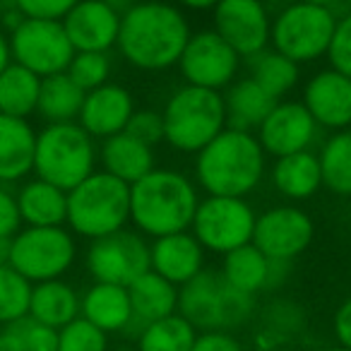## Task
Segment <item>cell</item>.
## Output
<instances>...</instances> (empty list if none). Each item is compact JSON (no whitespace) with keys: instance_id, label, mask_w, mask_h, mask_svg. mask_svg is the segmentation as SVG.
Returning <instances> with one entry per match:
<instances>
[{"instance_id":"4dcf8cb0","label":"cell","mask_w":351,"mask_h":351,"mask_svg":"<svg viewBox=\"0 0 351 351\" xmlns=\"http://www.w3.org/2000/svg\"><path fill=\"white\" fill-rule=\"evenodd\" d=\"M39 75L17 63H10L0 73V113L29 121V116H34L39 106Z\"/></svg>"},{"instance_id":"277c9868","label":"cell","mask_w":351,"mask_h":351,"mask_svg":"<svg viewBox=\"0 0 351 351\" xmlns=\"http://www.w3.org/2000/svg\"><path fill=\"white\" fill-rule=\"evenodd\" d=\"M258 298L234 289L219 269H202L178 289V315L197 332H234L253 322Z\"/></svg>"},{"instance_id":"e575fe53","label":"cell","mask_w":351,"mask_h":351,"mask_svg":"<svg viewBox=\"0 0 351 351\" xmlns=\"http://www.w3.org/2000/svg\"><path fill=\"white\" fill-rule=\"evenodd\" d=\"M197 330L183 315L173 313L156 322L145 325L135 339V351H191Z\"/></svg>"},{"instance_id":"11a10c76","label":"cell","mask_w":351,"mask_h":351,"mask_svg":"<svg viewBox=\"0 0 351 351\" xmlns=\"http://www.w3.org/2000/svg\"><path fill=\"white\" fill-rule=\"evenodd\" d=\"M118 351H135V349H118Z\"/></svg>"},{"instance_id":"f6af8a7d","label":"cell","mask_w":351,"mask_h":351,"mask_svg":"<svg viewBox=\"0 0 351 351\" xmlns=\"http://www.w3.org/2000/svg\"><path fill=\"white\" fill-rule=\"evenodd\" d=\"M332 332H335L337 344L351 351V296H346L344 301L339 303V308L335 311Z\"/></svg>"},{"instance_id":"8d00e7d4","label":"cell","mask_w":351,"mask_h":351,"mask_svg":"<svg viewBox=\"0 0 351 351\" xmlns=\"http://www.w3.org/2000/svg\"><path fill=\"white\" fill-rule=\"evenodd\" d=\"M111 56L108 53H97V51H75L73 60H70L68 70L75 84L84 92L101 87V84L111 82Z\"/></svg>"},{"instance_id":"7c38bea8","label":"cell","mask_w":351,"mask_h":351,"mask_svg":"<svg viewBox=\"0 0 351 351\" xmlns=\"http://www.w3.org/2000/svg\"><path fill=\"white\" fill-rule=\"evenodd\" d=\"M84 265L94 282L128 289L149 269V243L137 231L121 229L104 239L89 241Z\"/></svg>"},{"instance_id":"1f68e13d","label":"cell","mask_w":351,"mask_h":351,"mask_svg":"<svg viewBox=\"0 0 351 351\" xmlns=\"http://www.w3.org/2000/svg\"><path fill=\"white\" fill-rule=\"evenodd\" d=\"M84 89L70 80L68 73L51 75V77L41 80V92H39V106L36 113L44 118L46 123H77V116L82 111L84 101Z\"/></svg>"},{"instance_id":"ba28073f","label":"cell","mask_w":351,"mask_h":351,"mask_svg":"<svg viewBox=\"0 0 351 351\" xmlns=\"http://www.w3.org/2000/svg\"><path fill=\"white\" fill-rule=\"evenodd\" d=\"M335 27V12L293 0L272 17L269 49L287 56L296 65L315 63L330 51Z\"/></svg>"},{"instance_id":"f35d334b","label":"cell","mask_w":351,"mask_h":351,"mask_svg":"<svg viewBox=\"0 0 351 351\" xmlns=\"http://www.w3.org/2000/svg\"><path fill=\"white\" fill-rule=\"evenodd\" d=\"M325 58L330 60L332 70L351 80V12L337 17L335 36H332L330 51H327Z\"/></svg>"},{"instance_id":"603a6c76","label":"cell","mask_w":351,"mask_h":351,"mask_svg":"<svg viewBox=\"0 0 351 351\" xmlns=\"http://www.w3.org/2000/svg\"><path fill=\"white\" fill-rule=\"evenodd\" d=\"M99 164L101 171L123 181L125 186H132L140 178H145L149 171L156 169L154 147L135 140L125 130L113 137H106L99 145Z\"/></svg>"},{"instance_id":"c3c4849f","label":"cell","mask_w":351,"mask_h":351,"mask_svg":"<svg viewBox=\"0 0 351 351\" xmlns=\"http://www.w3.org/2000/svg\"><path fill=\"white\" fill-rule=\"evenodd\" d=\"M173 5H178L181 10H191V12H212L217 8L219 0H171Z\"/></svg>"},{"instance_id":"836d02e7","label":"cell","mask_w":351,"mask_h":351,"mask_svg":"<svg viewBox=\"0 0 351 351\" xmlns=\"http://www.w3.org/2000/svg\"><path fill=\"white\" fill-rule=\"evenodd\" d=\"M248 63H250L248 77L255 80L277 101L287 99L293 92V87L298 84V80H301V65L289 60L287 56L277 53L274 49H265L263 53L250 58Z\"/></svg>"},{"instance_id":"d6986e66","label":"cell","mask_w":351,"mask_h":351,"mask_svg":"<svg viewBox=\"0 0 351 351\" xmlns=\"http://www.w3.org/2000/svg\"><path fill=\"white\" fill-rule=\"evenodd\" d=\"M135 108L137 106L130 89L116 82H106L84 94L77 123L84 128V132H89L94 140L101 142L125 130Z\"/></svg>"},{"instance_id":"d590c367","label":"cell","mask_w":351,"mask_h":351,"mask_svg":"<svg viewBox=\"0 0 351 351\" xmlns=\"http://www.w3.org/2000/svg\"><path fill=\"white\" fill-rule=\"evenodd\" d=\"M32 282L10 265H0V325H12L29 315Z\"/></svg>"},{"instance_id":"e0dca14e","label":"cell","mask_w":351,"mask_h":351,"mask_svg":"<svg viewBox=\"0 0 351 351\" xmlns=\"http://www.w3.org/2000/svg\"><path fill=\"white\" fill-rule=\"evenodd\" d=\"M301 104L322 130L351 128V80L332 68L317 70L303 84Z\"/></svg>"},{"instance_id":"7bdbcfd3","label":"cell","mask_w":351,"mask_h":351,"mask_svg":"<svg viewBox=\"0 0 351 351\" xmlns=\"http://www.w3.org/2000/svg\"><path fill=\"white\" fill-rule=\"evenodd\" d=\"M22 229L17 195L10 186L0 183V239H12Z\"/></svg>"},{"instance_id":"ac0fdd59","label":"cell","mask_w":351,"mask_h":351,"mask_svg":"<svg viewBox=\"0 0 351 351\" xmlns=\"http://www.w3.org/2000/svg\"><path fill=\"white\" fill-rule=\"evenodd\" d=\"M63 29L75 51L108 53L116 49L121 32V10L104 0H80L63 17Z\"/></svg>"},{"instance_id":"7402d4cb","label":"cell","mask_w":351,"mask_h":351,"mask_svg":"<svg viewBox=\"0 0 351 351\" xmlns=\"http://www.w3.org/2000/svg\"><path fill=\"white\" fill-rule=\"evenodd\" d=\"M36 130L27 118L0 113V183L15 186L34 173Z\"/></svg>"},{"instance_id":"52a82bcc","label":"cell","mask_w":351,"mask_h":351,"mask_svg":"<svg viewBox=\"0 0 351 351\" xmlns=\"http://www.w3.org/2000/svg\"><path fill=\"white\" fill-rule=\"evenodd\" d=\"M99 145L80 123H46L36 130L34 176L41 181L73 191L97 171Z\"/></svg>"},{"instance_id":"bcb514c9","label":"cell","mask_w":351,"mask_h":351,"mask_svg":"<svg viewBox=\"0 0 351 351\" xmlns=\"http://www.w3.org/2000/svg\"><path fill=\"white\" fill-rule=\"evenodd\" d=\"M0 351H25L22 337L15 325H5L0 330Z\"/></svg>"},{"instance_id":"f1b7e54d","label":"cell","mask_w":351,"mask_h":351,"mask_svg":"<svg viewBox=\"0 0 351 351\" xmlns=\"http://www.w3.org/2000/svg\"><path fill=\"white\" fill-rule=\"evenodd\" d=\"M29 317L41 325L60 330L75 317H80V293L73 284L63 279L32 284Z\"/></svg>"},{"instance_id":"ab89813d","label":"cell","mask_w":351,"mask_h":351,"mask_svg":"<svg viewBox=\"0 0 351 351\" xmlns=\"http://www.w3.org/2000/svg\"><path fill=\"white\" fill-rule=\"evenodd\" d=\"M125 132L132 135L135 140L145 142L149 147H156L164 142V121H161V111L156 108H135L125 125Z\"/></svg>"},{"instance_id":"ffe728a7","label":"cell","mask_w":351,"mask_h":351,"mask_svg":"<svg viewBox=\"0 0 351 351\" xmlns=\"http://www.w3.org/2000/svg\"><path fill=\"white\" fill-rule=\"evenodd\" d=\"M205 248L191 231H178L149 243V269L181 289L205 269Z\"/></svg>"},{"instance_id":"681fc988","label":"cell","mask_w":351,"mask_h":351,"mask_svg":"<svg viewBox=\"0 0 351 351\" xmlns=\"http://www.w3.org/2000/svg\"><path fill=\"white\" fill-rule=\"evenodd\" d=\"M12 63V53H10V39L3 29H0V73Z\"/></svg>"},{"instance_id":"6da1fadb","label":"cell","mask_w":351,"mask_h":351,"mask_svg":"<svg viewBox=\"0 0 351 351\" xmlns=\"http://www.w3.org/2000/svg\"><path fill=\"white\" fill-rule=\"evenodd\" d=\"M193 29L186 12L169 0H140L121 12L116 49L142 73L176 68Z\"/></svg>"},{"instance_id":"cb8c5ba5","label":"cell","mask_w":351,"mask_h":351,"mask_svg":"<svg viewBox=\"0 0 351 351\" xmlns=\"http://www.w3.org/2000/svg\"><path fill=\"white\" fill-rule=\"evenodd\" d=\"M80 315L106 335H123L132 320L128 289L94 282L87 291L80 293Z\"/></svg>"},{"instance_id":"484cf974","label":"cell","mask_w":351,"mask_h":351,"mask_svg":"<svg viewBox=\"0 0 351 351\" xmlns=\"http://www.w3.org/2000/svg\"><path fill=\"white\" fill-rule=\"evenodd\" d=\"M22 226H65L68 193L41 178H27L15 191Z\"/></svg>"},{"instance_id":"4316f807","label":"cell","mask_w":351,"mask_h":351,"mask_svg":"<svg viewBox=\"0 0 351 351\" xmlns=\"http://www.w3.org/2000/svg\"><path fill=\"white\" fill-rule=\"evenodd\" d=\"M226 111V128L243 132H255L260 123L267 118V113L274 108L277 99L269 97L255 80L239 77L221 92Z\"/></svg>"},{"instance_id":"f907efd6","label":"cell","mask_w":351,"mask_h":351,"mask_svg":"<svg viewBox=\"0 0 351 351\" xmlns=\"http://www.w3.org/2000/svg\"><path fill=\"white\" fill-rule=\"evenodd\" d=\"M10 258V239H0V265H5Z\"/></svg>"},{"instance_id":"f546056e","label":"cell","mask_w":351,"mask_h":351,"mask_svg":"<svg viewBox=\"0 0 351 351\" xmlns=\"http://www.w3.org/2000/svg\"><path fill=\"white\" fill-rule=\"evenodd\" d=\"M219 274L231 287L239 289L241 293H248V296L258 298V293L267 291L269 258H265L253 243L241 245V248L221 255Z\"/></svg>"},{"instance_id":"db71d44e","label":"cell","mask_w":351,"mask_h":351,"mask_svg":"<svg viewBox=\"0 0 351 351\" xmlns=\"http://www.w3.org/2000/svg\"><path fill=\"white\" fill-rule=\"evenodd\" d=\"M104 3H108V5H121V3H125V0H104Z\"/></svg>"},{"instance_id":"2e32d148","label":"cell","mask_w":351,"mask_h":351,"mask_svg":"<svg viewBox=\"0 0 351 351\" xmlns=\"http://www.w3.org/2000/svg\"><path fill=\"white\" fill-rule=\"evenodd\" d=\"M317 132L320 128L301 101L282 99L260 123L255 137L265 154L279 159V156L311 149L313 142L317 140Z\"/></svg>"},{"instance_id":"83f0119b","label":"cell","mask_w":351,"mask_h":351,"mask_svg":"<svg viewBox=\"0 0 351 351\" xmlns=\"http://www.w3.org/2000/svg\"><path fill=\"white\" fill-rule=\"evenodd\" d=\"M128 296H130L132 320L140 322L142 327L178 313V287L152 269H147L128 287Z\"/></svg>"},{"instance_id":"3957f363","label":"cell","mask_w":351,"mask_h":351,"mask_svg":"<svg viewBox=\"0 0 351 351\" xmlns=\"http://www.w3.org/2000/svg\"><path fill=\"white\" fill-rule=\"evenodd\" d=\"M267 171V154L255 132L224 128L195 154V186L205 195L248 197Z\"/></svg>"},{"instance_id":"8992f818","label":"cell","mask_w":351,"mask_h":351,"mask_svg":"<svg viewBox=\"0 0 351 351\" xmlns=\"http://www.w3.org/2000/svg\"><path fill=\"white\" fill-rule=\"evenodd\" d=\"M164 142L181 154H197L226 128V111L221 92L183 87L173 89L161 108Z\"/></svg>"},{"instance_id":"9c48e42d","label":"cell","mask_w":351,"mask_h":351,"mask_svg":"<svg viewBox=\"0 0 351 351\" xmlns=\"http://www.w3.org/2000/svg\"><path fill=\"white\" fill-rule=\"evenodd\" d=\"M77 260V241L68 226H22L10 239L8 265L27 282L63 279Z\"/></svg>"},{"instance_id":"30bf717a","label":"cell","mask_w":351,"mask_h":351,"mask_svg":"<svg viewBox=\"0 0 351 351\" xmlns=\"http://www.w3.org/2000/svg\"><path fill=\"white\" fill-rule=\"evenodd\" d=\"M255 219L258 215L245 197L205 195L200 197L193 217L191 234L205 253L226 255L241 245L253 243Z\"/></svg>"},{"instance_id":"7a4b0ae2","label":"cell","mask_w":351,"mask_h":351,"mask_svg":"<svg viewBox=\"0 0 351 351\" xmlns=\"http://www.w3.org/2000/svg\"><path fill=\"white\" fill-rule=\"evenodd\" d=\"M200 188L176 169H159L130 186V224L145 239L191 231Z\"/></svg>"},{"instance_id":"d6a6232c","label":"cell","mask_w":351,"mask_h":351,"mask_svg":"<svg viewBox=\"0 0 351 351\" xmlns=\"http://www.w3.org/2000/svg\"><path fill=\"white\" fill-rule=\"evenodd\" d=\"M322 188L339 197H351V128L337 130L315 152Z\"/></svg>"},{"instance_id":"60d3db41","label":"cell","mask_w":351,"mask_h":351,"mask_svg":"<svg viewBox=\"0 0 351 351\" xmlns=\"http://www.w3.org/2000/svg\"><path fill=\"white\" fill-rule=\"evenodd\" d=\"M22 337L25 351H58V330L32 320L29 315L12 322Z\"/></svg>"},{"instance_id":"4fadbf2b","label":"cell","mask_w":351,"mask_h":351,"mask_svg":"<svg viewBox=\"0 0 351 351\" xmlns=\"http://www.w3.org/2000/svg\"><path fill=\"white\" fill-rule=\"evenodd\" d=\"M241 63V56L215 29H200L191 34L176 68L181 70L186 84L224 92L239 80Z\"/></svg>"},{"instance_id":"816d5d0a","label":"cell","mask_w":351,"mask_h":351,"mask_svg":"<svg viewBox=\"0 0 351 351\" xmlns=\"http://www.w3.org/2000/svg\"><path fill=\"white\" fill-rule=\"evenodd\" d=\"M17 10V0H0V17Z\"/></svg>"},{"instance_id":"9f6ffc18","label":"cell","mask_w":351,"mask_h":351,"mask_svg":"<svg viewBox=\"0 0 351 351\" xmlns=\"http://www.w3.org/2000/svg\"><path fill=\"white\" fill-rule=\"evenodd\" d=\"M349 200H351V197H349Z\"/></svg>"},{"instance_id":"5bb4252c","label":"cell","mask_w":351,"mask_h":351,"mask_svg":"<svg viewBox=\"0 0 351 351\" xmlns=\"http://www.w3.org/2000/svg\"><path fill=\"white\" fill-rule=\"evenodd\" d=\"M315 221L298 205H274L258 215L253 245L269 260L293 263L311 248Z\"/></svg>"},{"instance_id":"8fae6325","label":"cell","mask_w":351,"mask_h":351,"mask_svg":"<svg viewBox=\"0 0 351 351\" xmlns=\"http://www.w3.org/2000/svg\"><path fill=\"white\" fill-rule=\"evenodd\" d=\"M12 63L32 70L41 80L65 73L75 56L63 22L53 20H25L8 34Z\"/></svg>"},{"instance_id":"7dc6e473","label":"cell","mask_w":351,"mask_h":351,"mask_svg":"<svg viewBox=\"0 0 351 351\" xmlns=\"http://www.w3.org/2000/svg\"><path fill=\"white\" fill-rule=\"evenodd\" d=\"M301 3H308V5H317V8H325V10L335 12L337 17L346 15L351 12V0H301Z\"/></svg>"},{"instance_id":"5b68a950","label":"cell","mask_w":351,"mask_h":351,"mask_svg":"<svg viewBox=\"0 0 351 351\" xmlns=\"http://www.w3.org/2000/svg\"><path fill=\"white\" fill-rule=\"evenodd\" d=\"M130 224V186L97 169L68 191L65 226L87 241L104 239Z\"/></svg>"},{"instance_id":"ee69618b","label":"cell","mask_w":351,"mask_h":351,"mask_svg":"<svg viewBox=\"0 0 351 351\" xmlns=\"http://www.w3.org/2000/svg\"><path fill=\"white\" fill-rule=\"evenodd\" d=\"M191 351H245L234 332H197Z\"/></svg>"},{"instance_id":"b9f144b4","label":"cell","mask_w":351,"mask_h":351,"mask_svg":"<svg viewBox=\"0 0 351 351\" xmlns=\"http://www.w3.org/2000/svg\"><path fill=\"white\" fill-rule=\"evenodd\" d=\"M80 0H17V10L29 20H53L63 22V17L77 5Z\"/></svg>"},{"instance_id":"74e56055","label":"cell","mask_w":351,"mask_h":351,"mask_svg":"<svg viewBox=\"0 0 351 351\" xmlns=\"http://www.w3.org/2000/svg\"><path fill=\"white\" fill-rule=\"evenodd\" d=\"M58 351H108V335L80 315L58 330Z\"/></svg>"},{"instance_id":"d4e9b609","label":"cell","mask_w":351,"mask_h":351,"mask_svg":"<svg viewBox=\"0 0 351 351\" xmlns=\"http://www.w3.org/2000/svg\"><path fill=\"white\" fill-rule=\"evenodd\" d=\"M269 178H272L274 191L293 205L311 200L322 188L320 164H317V154L313 149L274 159L272 169H269Z\"/></svg>"},{"instance_id":"44dd1931","label":"cell","mask_w":351,"mask_h":351,"mask_svg":"<svg viewBox=\"0 0 351 351\" xmlns=\"http://www.w3.org/2000/svg\"><path fill=\"white\" fill-rule=\"evenodd\" d=\"M253 320V341L258 351H282L306 332V311L289 298H272L258 308Z\"/></svg>"},{"instance_id":"f5cc1de1","label":"cell","mask_w":351,"mask_h":351,"mask_svg":"<svg viewBox=\"0 0 351 351\" xmlns=\"http://www.w3.org/2000/svg\"><path fill=\"white\" fill-rule=\"evenodd\" d=\"M320 351H349V349H344V346L335 344V346H325V349H320Z\"/></svg>"},{"instance_id":"9a60e30c","label":"cell","mask_w":351,"mask_h":351,"mask_svg":"<svg viewBox=\"0 0 351 351\" xmlns=\"http://www.w3.org/2000/svg\"><path fill=\"white\" fill-rule=\"evenodd\" d=\"M212 29L241 56V60H250L269 49L272 15L265 0H219L212 10Z\"/></svg>"}]
</instances>
